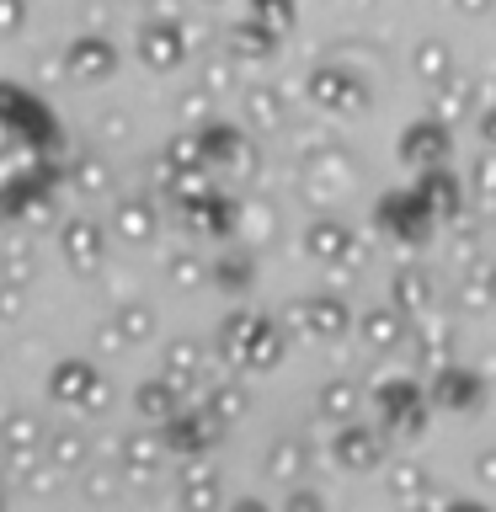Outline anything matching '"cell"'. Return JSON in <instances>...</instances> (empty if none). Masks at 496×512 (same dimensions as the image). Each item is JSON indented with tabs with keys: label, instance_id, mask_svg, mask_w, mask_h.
<instances>
[{
	"label": "cell",
	"instance_id": "6da1fadb",
	"mask_svg": "<svg viewBox=\"0 0 496 512\" xmlns=\"http://www.w3.org/2000/svg\"><path fill=\"white\" fill-rule=\"evenodd\" d=\"M86 384H91L86 368H70V363H64L59 374H54V395H59V400H75V395H86Z\"/></svg>",
	"mask_w": 496,
	"mask_h": 512
},
{
	"label": "cell",
	"instance_id": "7a4b0ae2",
	"mask_svg": "<svg viewBox=\"0 0 496 512\" xmlns=\"http://www.w3.org/2000/svg\"><path fill=\"white\" fill-rule=\"evenodd\" d=\"M0 438H6V448H16V454H27V443H38V422H27V416H11Z\"/></svg>",
	"mask_w": 496,
	"mask_h": 512
},
{
	"label": "cell",
	"instance_id": "3957f363",
	"mask_svg": "<svg viewBox=\"0 0 496 512\" xmlns=\"http://www.w3.org/2000/svg\"><path fill=\"white\" fill-rule=\"evenodd\" d=\"M11 278H27V251L22 246H6V283Z\"/></svg>",
	"mask_w": 496,
	"mask_h": 512
},
{
	"label": "cell",
	"instance_id": "277c9868",
	"mask_svg": "<svg viewBox=\"0 0 496 512\" xmlns=\"http://www.w3.org/2000/svg\"><path fill=\"white\" fill-rule=\"evenodd\" d=\"M64 246H70V256L80 251V262H91V230H70V235H64Z\"/></svg>",
	"mask_w": 496,
	"mask_h": 512
},
{
	"label": "cell",
	"instance_id": "5b68a950",
	"mask_svg": "<svg viewBox=\"0 0 496 512\" xmlns=\"http://www.w3.org/2000/svg\"><path fill=\"white\" fill-rule=\"evenodd\" d=\"M22 22V0H0V32H11Z\"/></svg>",
	"mask_w": 496,
	"mask_h": 512
},
{
	"label": "cell",
	"instance_id": "8992f818",
	"mask_svg": "<svg viewBox=\"0 0 496 512\" xmlns=\"http://www.w3.org/2000/svg\"><path fill=\"white\" fill-rule=\"evenodd\" d=\"M0 315H16V294H11V288H0Z\"/></svg>",
	"mask_w": 496,
	"mask_h": 512
}]
</instances>
